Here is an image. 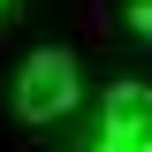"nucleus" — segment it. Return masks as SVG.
I'll list each match as a JSON object with an SVG mask.
<instances>
[{
	"mask_svg": "<svg viewBox=\"0 0 152 152\" xmlns=\"http://www.w3.org/2000/svg\"><path fill=\"white\" fill-rule=\"evenodd\" d=\"M76 99H84L76 53L46 46V53L23 61V76H15V114H23V122H61V114H76Z\"/></svg>",
	"mask_w": 152,
	"mask_h": 152,
	"instance_id": "nucleus-1",
	"label": "nucleus"
},
{
	"mask_svg": "<svg viewBox=\"0 0 152 152\" xmlns=\"http://www.w3.org/2000/svg\"><path fill=\"white\" fill-rule=\"evenodd\" d=\"M99 152H152V84H114L107 91Z\"/></svg>",
	"mask_w": 152,
	"mask_h": 152,
	"instance_id": "nucleus-2",
	"label": "nucleus"
},
{
	"mask_svg": "<svg viewBox=\"0 0 152 152\" xmlns=\"http://www.w3.org/2000/svg\"><path fill=\"white\" fill-rule=\"evenodd\" d=\"M129 23H137V31L152 38V0H129Z\"/></svg>",
	"mask_w": 152,
	"mask_h": 152,
	"instance_id": "nucleus-3",
	"label": "nucleus"
},
{
	"mask_svg": "<svg viewBox=\"0 0 152 152\" xmlns=\"http://www.w3.org/2000/svg\"><path fill=\"white\" fill-rule=\"evenodd\" d=\"M0 8H8V0H0Z\"/></svg>",
	"mask_w": 152,
	"mask_h": 152,
	"instance_id": "nucleus-4",
	"label": "nucleus"
}]
</instances>
